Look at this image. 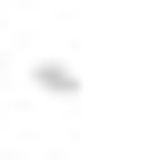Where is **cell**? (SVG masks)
Here are the masks:
<instances>
[{"label":"cell","instance_id":"6da1fadb","mask_svg":"<svg viewBox=\"0 0 160 160\" xmlns=\"http://www.w3.org/2000/svg\"><path fill=\"white\" fill-rule=\"evenodd\" d=\"M30 80H40V100H70V90H80V70H70V60H40Z\"/></svg>","mask_w":160,"mask_h":160},{"label":"cell","instance_id":"7a4b0ae2","mask_svg":"<svg viewBox=\"0 0 160 160\" xmlns=\"http://www.w3.org/2000/svg\"><path fill=\"white\" fill-rule=\"evenodd\" d=\"M0 80H10V30H0Z\"/></svg>","mask_w":160,"mask_h":160}]
</instances>
